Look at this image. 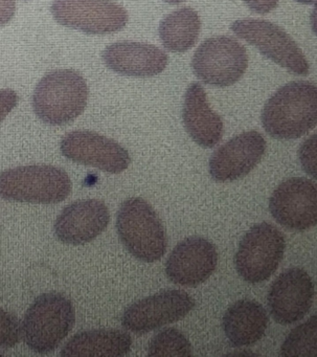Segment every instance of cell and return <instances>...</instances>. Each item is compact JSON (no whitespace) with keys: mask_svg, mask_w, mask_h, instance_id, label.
<instances>
[{"mask_svg":"<svg viewBox=\"0 0 317 357\" xmlns=\"http://www.w3.org/2000/svg\"><path fill=\"white\" fill-rule=\"evenodd\" d=\"M226 355H231V356H258V354L252 352H247V351H243V352H233V353H227Z\"/></svg>","mask_w":317,"mask_h":357,"instance_id":"29","label":"cell"},{"mask_svg":"<svg viewBox=\"0 0 317 357\" xmlns=\"http://www.w3.org/2000/svg\"><path fill=\"white\" fill-rule=\"evenodd\" d=\"M66 171L51 165H31L0 172V198L29 204H56L72 193Z\"/></svg>","mask_w":317,"mask_h":357,"instance_id":"5","label":"cell"},{"mask_svg":"<svg viewBox=\"0 0 317 357\" xmlns=\"http://www.w3.org/2000/svg\"><path fill=\"white\" fill-rule=\"evenodd\" d=\"M16 12L15 0H0V28L7 26Z\"/></svg>","mask_w":317,"mask_h":357,"instance_id":"28","label":"cell"},{"mask_svg":"<svg viewBox=\"0 0 317 357\" xmlns=\"http://www.w3.org/2000/svg\"><path fill=\"white\" fill-rule=\"evenodd\" d=\"M231 30L291 74L307 76L310 73L302 49L281 26L264 20H235Z\"/></svg>","mask_w":317,"mask_h":357,"instance_id":"8","label":"cell"},{"mask_svg":"<svg viewBox=\"0 0 317 357\" xmlns=\"http://www.w3.org/2000/svg\"><path fill=\"white\" fill-rule=\"evenodd\" d=\"M243 1L254 13L265 15L277 9L279 0H243Z\"/></svg>","mask_w":317,"mask_h":357,"instance_id":"27","label":"cell"},{"mask_svg":"<svg viewBox=\"0 0 317 357\" xmlns=\"http://www.w3.org/2000/svg\"><path fill=\"white\" fill-rule=\"evenodd\" d=\"M316 135H311L300 145L298 150V158L302 168L307 174L313 178H316Z\"/></svg>","mask_w":317,"mask_h":357,"instance_id":"25","label":"cell"},{"mask_svg":"<svg viewBox=\"0 0 317 357\" xmlns=\"http://www.w3.org/2000/svg\"><path fill=\"white\" fill-rule=\"evenodd\" d=\"M132 338L122 330L95 329L75 334L62 348L61 356H125Z\"/></svg>","mask_w":317,"mask_h":357,"instance_id":"20","label":"cell"},{"mask_svg":"<svg viewBox=\"0 0 317 357\" xmlns=\"http://www.w3.org/2000/svg\"><path fill=\"white\" fill-rule=\"evenodd\" d=\"M200 30L201 20L197 12L192 8H181L162 20L158 33L164 49L185 53L197 43Z\"/></svg>","mask_w":317,"mask_h":357,"instance_id":"21","label":"cell"},{"mask_svg":"<svg viewBox=\"0 0 317 357\" xmlns=\"http://www.w3.org/2000/svg\"><path fill=\"white\" fill-rule=\"evenodd\" d=\"M314 294L311 275L304 269L292 267L283 271L270 286L267 296L269 312L277 323L293 325L310 311Z\"/></svg>","mask_w":317,"mask_h":357,"instance_id":"13","label":"cell"},{"mask_svg":"<svg viewBox=\"0 0 317 357\" xmlns=\"http://www.w3.org/2000/svg\"><path fill=\"white\" fill-rule=\"evenodd\" d=\"M218 265L216 246L206 238L190 237L177 244L166 263L171 282L195 287L210 279Z\"/></svg>","mask_w":317,"mask_h":357,"instance_id":"15","label":"cell"},{"mask_svg":"<svg viewBox=\"0 0 317 357\" xmlns=\"http://www.w3.org/2000/svg\"><path fill=\"white\" fill-rule=\"evenodd\" d=\"M109 221V210L103 202L78 200L62 211L56 219L54 229L59 241L70 245H82L99 237Z\"/></svg>","mask_w":317,"mask_h":357,"instance_id":"16","label":"cell"},{"mask_svg":"<svg viewBox=\"0 0 317 357\" xmlns=\"http://www.w3.org/2000/svg\"><path fill=\"white\" fill-rule=\"evenodd\" d=\"M183 120L190 137L201 147L214 148L224 135L222 119L210 108L206 91L199 83H192L187 87Z\"/></svg>","mask_w":317,"mask_h":357,"instance_id":"18","label":"cell"},{"mask_svg":"<svg viewBox=\"0 0 317 357\" xmlns=\"http://www.w3.org/2000/svg\"><path fill=\"white\" fill-rule=\"evenodd\" d=\"M54 20L66 28L88 35L120 32L128 24V12L111 0H54Z\"/></svg>","mask_w":317,"mask_h":357,"instance_id":"9","label":"cell"},{"mask_svg":"<svg viewBox=\"0 0 317 357\" xmlns=\"http://www.w3.org/2000/svg\"><path fill=\"white\" fill-rule=\"evenodd\" d=\"M297 3H302V5H314L316 0H295Z\"/></svg>","mask_w":317,"mask_h":357,"instance_id":"30","label":"cell"},{"mask_svg":"<svg viewBox=\"0 0 317 357\" xmlns=\"http://www.w3.org/2000/svg\"><path fill=\"white\" fill-rule=\"evenodd\" d=\"M76 323V311L70 298L47 292L35 298L22 321L26 346L38 354L54 352L68 337Z\"/></svg>","mask_w":317,"mask_h":357,"instance_id":"3","label":"cell"},{"mask_svg":"<svg viewBox=\"0 0 317 357\" xmlns=\"http://www.w3.org/2000/svg\"><path fill=\"white\" fill-rule=\"evenodd\" d=\"M109 70L132 78H151L162 74L169 57L160 47L149 43L118 41L108 45L102 54Z\"/></svg>","mask_w":317,"mask_h":357,"instance_id":"17","label":"cell"},{"mask_svg":"<svg viewBox=\"0 0 317 357\" xmlns=\"http://www.w3.org/2000/svg\"><path fill=\"white\" fill-rule=\"evenodd\" d=\"M61 153L68 160L104 172L118 174L131 164L126 148L114 139L89 130H76L64 135L60 143Z\"/></svg>","mask_w":317,"mask_h":357,"instance_id":"11","label":"cell"},{"mask_svg":"<svg viewBox=\"0 0 317 357\" xmlns=\"http://www.w3.org/2000/svg\"><path fill=\"white\" fill-rule=\"evenodd\" d=\"M265 131L281 141L297 139L317 124V87L309 81H294L277 89L262 112Z\"/></svg>","mask_w":317,"mask_h":357,"instance_id":"1","label":"cell"},{"mask_svg":"<svg viewBox=\"0 0 317 357\" xmlns=\"http://www.w3.org/2000/svg\"><path fill=\"white\" fill-rule=\"evenodd\" d=\"M279 356H317V315L313 314L306 321L296 326L284 340Z\"/></svg>","mask_w":317,"mask_h":357,"instance_id":"22","label":"cell"},{"mask_svg":"<svg viewBox=\"0 0 317 357\" xmlns=\"http://www.w3.org/2000/svg\"><path fill=\"white\" fill-rule=\"evenodd\" d=\"M116 229L126 250L137 260L153 263L166 254V229L157 213L143 198H129L121 204Z\"/></svg>","mask_w":317,"mask_h":357,"instance_id":"4","label":"cell"},{"mask_svg":"<svg viewBox=\"0 0 317 357\" xmlns=\"http://www.w3.org/2000/svg\"><path fill=\"white\" fill-rule=\"evenodd\" d=\"M195 307V301L183 290H162L127 307L122 325L134 334H145L180 321Z\"/></svg>","mask_w":317,"mask_h":357,"instance_id":"10","label":"cell"},{"mask_svg":"<svg viewBox=\"0 0 317 357\" xmlns=\"http://www.w3.org/2000/svg\"><path fill=\"white\" fill-rule=\"evenodd\" d=\"M248 68L245 47L229 36L206 39L192 59L194 74L204 84L229 87L241 80Z\"/></svg>","mask_w":317,"mask_h":357,"instance_id":"7","label":"cell"},{"mask_svg":"<svg viewBox=\"0 0 317 357\" xmlns=\"http://www.w3.org/2000/svg\"><path fill=\"white\" fill-rule=\"evenodd\" d=\"M285 250V236L277 227L258 223L240 242L235 256V271L247 283H262L277 271Z\"/></svg>","mask_w":317,"mask_h":357,"instance_id":"6","label":"cell"},{"mask_svg":"<svg viewBox=\"0 0 317 357\" xmlns=\"http://www.w3.org/2000/svg\"><path fill=\"white\" fill-rule=\"evenodd\" d=\"M266 309L254 300L243 298L229 307L223 317L225 335L233 347H248L264 336L268 328Z\"/></svg>","mask_w":317,"mask_h":357,"instance_id":"19","label":"cell"},{"mask_svg":"<svg viewBox=\"0 0 317 357\" xmlns=\"http://www.w3.org/2000/svg\"><path fill=\"white\" fill-rule=\"evenodd\" d=\"M164 3H170V5H178V3H183L185 0H162Z\"/></svg>","mask_w":317,"mask_h":357,"instance_id":"31","label":"cell"},{"mask_svg":"<svg viewBox=\"0 0 317 357\" xmlns=\"http://www.w3.org/2000/svg\"><path fill=\"white\" fill-rule=\"evenodd\" d=\"M88 95V86L80 73L56 70L45 75L36 85L33 108L42 122L63 126L84 112Z\"/></svg>","mask_w":317,"mask_h":357,"instance_id":"2","label":"cell"},{"mask_svg":"<svg viewBox=\"0 0 317 357\" xmlns=\"http://www.w3.org/2000/svg\"><path fill=\"white\" fill-rule=\"evenodd\" d=\"M22 337V324L20 319L0 308V347L13 348Z\"/></svg>","mask_w":317,"mask_h":357,"instance_id":"24","label":"cell"},{"mask_svg":"<svg viewBox=\"0 0 317 357\" xmlns=\"http://www.w3.org/2000/svg\"><path fill=\"white\" fill-rule=\"evenodd\" d=\"M269 211L286 229L304 231L317 223L316 185L304 177L283 181L269 199Z\"/></svg>","mask_w":317,"mask_h":357,"instance_id":"12","label":"cell"},{"mask_svg":"<svg viewBox=\"0 0 317 357\" xmlns=\"http://www.w3.org/2000/svg\"><path fill=\"white\" fill-rule=\"evenodd\" d=\"M18 96L13 89H6L0 91V123L3 122L10 112L17 106Z\"/></svg>","mask_w":317,"mask_h":357,"instance_id":"26","label":"cell"},{"mask_svg":"<svg viewBox=\"0 0 317 357\" xmlns=\"http://www.w3.org/2000/svg\"><path fill=\"white\" fill-rule=\"evenodd\" d=\"M0 355H5V353L1 352V351H0Z\"/></svg>","mask_w":317,"mask_h":357,"instance_id":"32","label":"cell"},{"mask_svg":"<svg viewBox=\"0 0 317 357\" xmlns=\"http://www.w3.org/2000/svg\"><path fill=\"white\" fill-rule=\"evenodd\" d=\"M149 356H192L193 347L183 332L167 328L156 334L148 347Z\"/></svg>","mask_w":317,"mask_h":357,"instance_id":"23","label":"cell"},{"mask_svg":"<svg viewBox=\"0 0 317 357\" xmlns=\"http://www.w3.org/2000/svg\"><path fill=\"white\" fill-rule=\"evenodd\" d=\"M267 143L258 131H246L212 153L210 174L218 183H231L249 174L262 160Z\"/></svg>","mask_w":317,"mask_h":357,"instance_id":"14","label":"cell"}]
</instances>
